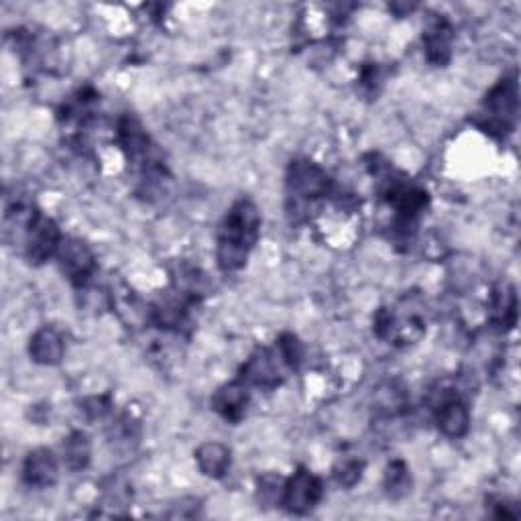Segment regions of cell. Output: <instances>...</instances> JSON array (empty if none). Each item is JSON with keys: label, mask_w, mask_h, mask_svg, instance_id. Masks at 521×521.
Listing matches in <instances>:
<instances>
[{"label": "cell", "mask_w": 521, "mask_h": 521, "mask_svg": "<svg viewBox=\"0 0 521 521\" xmlns=\"http://www.w3.org/2000/svg\"><path fill=\"white\" fill-rule=\"evenodd\" d=\"M64 460L72 471H86L92 460V442L84 432H72L64 442Z\"/></svg>", "instance_id": "2e32d148"}, {"label": "cell", "mask_w": 521, "mask_h": 521, "mask_svg": "<svg viewBox=\"0 0 521 521\" xmlns=\"http://www.w3.org/2000/svg\"><path fill=\"white\" fill-rule=\"evenodd\" d=\"M198 469L212 479H220L230 469V450L220 442H206L196 450Z\"/></svg>", "instance_id": "9a60e30c"}, {"label": "cell", "mask_w": 521, "mask_h": 521, "mask_svg": "<svg viewBox=\"0 0 521 521\" xmlns=\"http://www.w3.org/2000/svg\"><path fill=\"white\" fill-rule=\"evenodd\" d=\"M491 316H493V322L501 330H509V328L515 326V320H517V296H515L513 287L505 285V287L499 289V292H495L493 306H491Z\"/></svg>", "instance_id": "e0dca14e"}, {"label": "cell", "mask_w": 521, "mask_h": 521, "mask_svg": "<svg viewBox=\"0 0 521 521\" xmlns=\"http://www.w3.org/2000/svg\"><path fill=\"white\" fill-rule=\"evenodd\" d=\"M57 261L72 285L84 289L96 273V257L92 249L80 239H66L57 251Z\"/></svg>", "instance_id": "ba28073f"}, {"label": "cell", "mask_w": 521, "mask_h": 521, "mask_svg": "<svg viewBox=\"0 0 521 521\" xmlns=\"http://www.w3.org/2000/svg\"><path fill=\"white\" fill-rule=\"evenodd\" d=\"M119 143L131 169L139 178L143 194L149 198L161 194L165 190V184L169 182L167 165L159 147L131 114H127L119 123Z\"/></svg>", "instance_id": "7a4b0ae2"}, {"label": "cell", "mask_w": 521, "mask_h": 521, "mask_svg": "<svg viewBox=\"0 0 521 521\" xmlns=\"http://www.w3.org/2000/svg\"><path fill=\"white\" fill-rule=\"evenodd\" d=\"M322 497H324L322 481L314 473L300 469L292 479L285 481L281 505H285L287 511L304 515L312 511L322 501Z\"/></svg>", "instance_id": "9c48e42d"}, {"label": "cell", "mask_w": 521, "mask_h": 521, "mask_svg": "<svg viewBox=\"0 0 521 521\" xmlns=\"http://www.w3.org/2000/svg\"><path fill=\"white\" fill-rule=\"evenodd\" d=\"M84 414L90 420H102L108 412H110V399L106 395H98V397H90L84 401Z\"/></svg>", "instance_id": "ffe728a7"}, {"label": "cell", "mask_w": 521, "mask_h": 521, "mask_svg": "<svg viewBox=\"0 0 521 521\" xmlns=\"http://www.w3.org/2000/svg\"><path fill=\"white\" fill-rule=\"evenodd\" d=\"M64 338L60 336L55 328L43 326L41 330L35 332V336L31 338V346H29V353L33 357L35 363L39 365H57L62 363L64 359Z\"/></svg>", "instance_id": "5bb4252c"}, {"label": "cell", "mask_w": 521, "mask_h": 521, "mask_svg": "<svg viewBox=\"0 0 521 521\" xmlns=\"http://www.w3.org/2000/svg\"><path fill=\"white\" fill-rule=\"evenodd\" d=\"M436 422L448 438H462L469 432L471 412L456 391L446 389L440 393V401L436 403Z\"/></svg>", "instance_id": "30bf717a"}, {"label": "cell", "mask_w": 521, "mask_h": 521, "mask_svg": "<svg viewBox=\"0 0 521 521\" xmlns=\"http://www.w3.org/2000/svg\"><path fill=\"white\" fill-rule=\"evenodd\" d=\"M57 477H60V465H57V458L51 450L37 448L29 452L23 465V481L29 487L49 489L57 483Z\"/></svg>", "instance_id": "7c38bea8"}, {"label": "cell", "mask_w": 521, "mask_h": 521, "mask_svg": "<svg viewBox=\"0 0 521 521\" xmlns=\"http://www.w3.org/2000/svg\"><path fill=\"white\" fill-rule=\"evenodd\" d=\"M287 371L292 367L287 365L279 349H261L257 351L241 369V381L247 387H259V389H275L283 383Z\"/></svg>", "instance_id": "8992f818"}, {"label": "cell", "mask_w": 521, "mask_h": 521, "mask_svg": "<svg viewBox=\"0 0 521 521\" xmlns=\"http://www.w3.org/2000/svg\"><path fill=\"white\" fill-rule=\"evenodd\" d=\"M261 214L253 200L241 198L233 204L218 228V267L224 273H235L245 267L249 253L259 241Z\"/></svg>", "instance_id": "6da1fadb"}, {"label": "cell", "mask_w": 521, "mask_h": 521, "mask_svg": "<svg viewBox=\"0 0 521 521\" xmlns=\"http://www.w3.org/2000/svg\"><path fill=\"white\" fill-rule=\"evenodd\" d=\"M424 49L428 62L446 66L452 55V27L444 17H434L424 31Z\"/></svg>", "instance_id": "4fadbf2b"}, {"label": "cell", "mask_w": 521, "mask_h": 521, "mask_svg": "<svg viewBox=\"0 0 521 521\" xmlns=\"http://www.w3.org/2000/svg\"><path fill=\"white\" fill-rule=\"evenodd\" d=\"M287 194L296 202V208L310 206L316 200L332 194V178L318 163L310 159H296L287 169Z\"/></svg>", "instance_id": "277c9868"}, {"label": "cell", "mask_w": 521, "mask_h": 521, "mask_svg": "<svg viewBox=\"0 0 521 521\" xmlns=\"http://www.w3.org/2000/svg\"><path fill=\"white\" fill-rule=\"evenodd\" d=\"M517 106H519V90H517V78L507 76L503 78L489 94L485 100V129L489 133H499L507 135L517 119Z\"/></svg>", "instance_id": "5b68a950"}, {"label": "cell", "mask_w": 521, "mask_h": 521, "mask_svg": "<svg viewBox=\"0 0 521 521\" xmlns=\"http://www.w3.org/2000/svg\"><path fill=\"white\" fill-rule=\"evenodd\" d=\"M62 241L64 237L60 233V226L55 224L53 218L39 212L23 237V249L33 265H43L57 255Z\"/></svg>", "instance_id": "52a82bcc"}, {"label": "cell", "mask_w": 521, "mask_h": 521, "mask_svg": "<svg viewBox=\"0 0 521 521\" xmlns=\"http://www.w3.org/2000/svg\"><path fill=\"white\" fill-rule=\"evenodd\" d=\"M424 332L426 320L414 298H405L397 308H383L375 316V334L393 344H414Z\"/></svg>", "instance_id": "3957f363"}, {"label": "cell", "mask_w": 521, "mask_h": 521, "mask_svg": "<svg viewBox=\"0 0 521 521\" xmlns=\"http://www.w3.org/2000/svg\"><path fill=\"white\" fill-rule=\"evenodd\" d=\"M383 487L391 499H401L412 491V475L410 467L403 460H395L387 467Z\"/></svg>", "instance_id": "ac0fdd59"}, {"label": "cell", "mask_w": 521, "mask_h": 521, "mask_svg": "<svg viewBox=\"0 0 521 521\" xmlns=\"http://www.w3.org/2000/svg\"><path fill=\"white\" fill-rule=\"evenodd\" d=\"M249 408V387L239 379L220 387L212 397V410L226 422L239 424Z\"/></svg>", "instance_id": "8fae6325"}, {"label": "cell", "mask_w": 521, "mask_h": 521, "mask_svg": "<svg viewBox=\"0 0 521 521\" xmlns=\"http://www.w3.org/2000/svg\"><path fill=\"white\" fill-rule=\"evenodd\" d=\"M363 469H365V462L357 460V458H344L340 460L336 469H334V477L340 485L344 487H353L361 481L363 477Z\"/></svg>", "instance_id": "d6986e66"}]
</instances>
